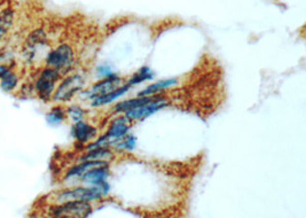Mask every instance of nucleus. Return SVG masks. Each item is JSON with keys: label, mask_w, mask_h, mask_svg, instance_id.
Listing matches in <instances>:
<instances>
[{"label": "nucleus", "mask_w": 306, "mask_h": 218, "mask_svg": "<svg viewBox=\"0 0 306 218\" xmlns=\"http://www.w3.org/2000/svg\"><path fill=\"white\" fill-rule=\"evenodd\" d=\"M109 190V186L106 181H102L101 184H98L97 188H76L71 190L62 191L57 194L56 201L66 202L73 201V200H78V201H93V200L100 199L103 194H106Z\"/></svg>", "instance_id": "obj_1"}, {"label": "nucleus", "mask_w": 306, "mask_h": 218, "mask_svg": "<svg viewBox=\"0 0 306 218\" xmlns=\"http://www.w3.org/2000/svg\"><path fill=\"white\" fill-rule=\"evenodd\" d=\"M74 60L75 54L73 47L68 44H61L48 53L46 56V65L57 70L60 75H65L71 69Z\"/></svg>", "instance_id": "obj_2"}, {"label": "nucleus", "mask_w": 306, "mask_h": 218, "mask_svg": "<svg viewBox=\"0 0 306 218\" xmlns=\"http://www.w3.org/2000/svg\"><path fill=\"white\" fill-rule=\"evenodd\" d=\"M60 76L61 75L58 74V71L51 68V67H46V68L40 71L37 79L34 83V88L39 99H42L45 102L51 100L54 88H55V84Z\"/></svg>", "instance_id": "obj_3"}, {"label": "nucleus", "mask_w": 306, "mask_h": 218, "mask_svg": "<svg viewBox=\"0 0 306 218\" xmlns=\"http://www.w3.org/2000/svg\"><path fill=\"white\" fill-rule=\"evenodd\" d=\"M92 207L87 201L60 202L49 209V215L53 217H87L91 215Z\"/></svg>", "instance_id": "obj_4"}, {"label": "nucleus", "mask_w": 306, "mask_h": 218, "mask_svg": "<svg viewBox=\"0 0 306 218\" xmlns=\"http://www.w3.org/2000/svg\"><path fill=\"white\" fill-rule=\"evenodd\" d=\"M47 45V36L43 29H37L25 38L22 46V55L26 62H33Z\"/></svg>", "instance_id": "obj_5"}, {"label": "nucleus", "mask_w": 306, "mask_h": 218, "mask_svg": "<svg viewBox=\"0 0 306 218\" xmlns=\"http://www.w3.org/2000/svg\"><path fill=\"white\" fill-rule=\"evenodd\" d=\"M85 85V79L80 75H73L65 78L58 85L55 93H53V100L68 101L76 93L79 92Z\"/></svg>", "instance_id": "obj_6"}, {"label": "nucleus", "mask_w": 306, "mask_h": 218, "mask_svg": "<svg viewBox=\"0 0 306 218\" xmlns=\"http://www.w3.org/2000/svg\"><path fill=\"white\" fill-rule=\"evenodd\" d=\"M166 105H168V102H166V100L163 97H161V98H159V99L149 102V104L139 106V107H137V108L129 110V112H127V118H129L130 121L143 119V118L149 116V115L156 113L157 110L164 108Z\"/></svg>", "instance_id": "obj_7"}, {"label": "nucleus", "mask_w": 306, "mask_h": 218, "mask_svg": "<svg viewBox=\"0 0 306 218\" xmlns=\"http://www.w3.org/2000/svg\"><path fill=\"white\" fill-rule=\"evenodd\" d=\"M121 82H123V79L117 77L116 75H111V76L103 79L102 82H99L98 84H96V85L87 92V97L92 98V99H96V98L105 96L107 93L118 88Z\"/></svg>", "instance_id": "obj_8"}, {"label": "nucleus", "mask_w": 306, "mask_h": 218, "mask_svg": "<svg viewBox=\"0 0 306 218\" xmlns=\"http://www.w3.org/2000/svg\"><path fill=\"white\" fill-rule=\"evenodd\" d=\"M73 135L77 141L87 142L96 137L97 129L83 121H79L75 123V126L73 127Z\"/></svg>", "instance_id": "obj_9"}, {"label": "nucleus", "mask_w": 306, "mask_h": 218, "mask_svg": "<svg viewBox=\"0 0 306 218\" xmlns=\"http://www.w3.org/2000/svg\"><path fill=\"white\" fill-rule=\"evenodd\" d=\"M14 19L15 14L12 8L7 7L0 12V43L4 39H6L8 33H10L13 28V24H14Z\"/></svg>", "instance_id": "obj_10"}, {"label": "nucleus", "mask_w": 306, "mask_h": 218, "mask_svg": "<svg viewBox=\"0 0 306 218\" xmlns=\"http://www.w3.org/2000/svg\"><path fill=\"white\" fill-rule=\"evenodd\" d=\"M108 176H109V172H108V166H103V167L93 168L91 170L84 172L83 175L80 176V178H82L83 181H86V183L98 185V184H101L102 181H106Z\"/></svg>", "instance_id": "obj_11"}, {"label": "nucleus", "mask_w": 306, "mask_h": 218, "mask_svg": "<svg viewBox=\"0 0 306 218\" xmlns=\"http://www.w3.org/2000/svg\"><path fill=\"white\" fill-rule=\"evenodd\" d=\"M159 98H161L160 96H155V97H139L137 98V99H132V100H129V101H124V102H120V104L117 105L115 107V112L116 113H127L129 112V110H131L133 108H137V107L139 106H143L146 104H149V102L154 101L156 99H159Z\"/></svg>", "instance_id": "obj_12"}, {"label": "nucleus", "mask_w": 306, "mask_h": 218, "mask_svg": "<svg viewBox=\"0 0 306 218\" xmlns=\"http://www.w3.org/2000/svg\"><path fill=\"white\" fill-rule=\"evenodd\" d=\"M103 166H108V163L105 161H99V160H91V161H84L82 164L79 166L73 167L67 173L66 178H71V177H80L84 172H86L88 170H91L93 168L97 167H103Z\"/></svg>", "instance_id": "obj_13"}, {"label": "nucleus", "mask_w": 306, "mask_h": 218, "mask_svg": "<svg viewBox=\"0 0 306 218\" xmlns=\"http://www.w3.org/2000/svg\"><path fill=\"white\" fill-rule=\"evenodd\" d=\"M19 75L15 73L14 69H11L0 77V87L5 92H13L19 85Z\"/></svg>", "instance_id": "obj_14"}, {"label": "nucleus", "mask_w": 306, "mask_h": 218, "mask_svg": "<svg viewBox=\"0 0 306 218\" xmlns=\"http://www.w3.org/2000/svg\"><path fill=\"white\" fill-rule=\"evenodd\" d=\"M129 88H130V85H129V84H127V85L116 88V90L111 91L109 93H107V95H105V96L96 98V99H93L92 106L98 107V106H102V105L109 104V102L116 100L117 98H119L120 96H123L124 93L129 90Z\"/></svg>", "instance_id": "obj_15"}, {"label": "nucleus", "mask_w": 306, "mask_h": 218, "mask_svg": "<svg viewBox=\"0 0 306 218\" xmlns=\"http://www.w3.org/2000/svg\"><path fill=\"white\" fill-rule=\"evenodd\" d=\"M66 118V112L61 107H54V108L46 115V121L51 126H56L60 124Z\"/></svg>", "instance_id": "obj_16"}, {"label": "nucleus", "mask_w": 306, "mask_h": 218, "mask_svg": "<svg viewBox=\"0 0 306 218\" xmlns=\"http://www.w3.org/2000/svg\"><path fill=\"white\" fill-rule=\"evenodd\" d=\"M111 155V152L109 148L107 147H97L89 150V153L84 155V157L80 159L82 161H91V160H100L102 158H108Z\"/></svg>", "instance_id": "obj_17"}, {"label": "nucleus", "mask_w": 306, "mask_h": 218, "mask_svg": "<svg viewBox=\"0 0 306 218\" xmlns=\"http://www.w3.org/2000/svg\"><path fill=\"white\" fill-rule=\"evenodd\" d=\"M177 83L175 79H166V81H161L156 84H152V85L148 86L147 88H145L142 92H140V97H145V96H150L152 93H155L157 91L162 90V88L169 87L171 85H174V84Z\"/></svg>", "instance_id": "obj_18"}, {"label": "nucleus", "mask_w": 306, "mask_h": 218, "mask_svg": "<svg viewBox=\"0 0 306 218\" xmlns=\"http://www.w3.org/2000/svg\"><path fill=\"white\" fill-rule=\"evenodd\" d=\"M15 61L10 53H0V77L8 70L14 69Z\"/></svg>", "instance_id": "obj_19"}, {"label": "nucleus", "mask_w": 306, "mask_h": 218, "mask_svg": "<svg viewBox=\"0 0 306 218\" xmlns=\"http://www.w3.org/2000/svg\"><path fill=\"white\" fill-rule=\"evenodd\" d=\"M152 77H154L152 71L148 68V67H143V68L139 70V73L134 75L131 81H130L128 84L130 86H132V85H136V84H139L141 82H145V81H147V79H151Z\"/></svg>", "instance_id": "obj_20"}, {"label": "nucleus", "mask_w": 306, "mask_h": 218, "mask_svg": "<svg viewBox=\"0 0 306 218\" xmlns=\"http://www.w3.org/2000/svg\"><path fill=\"white\" fill-rule=\"evenodd\" d=\"M67 114H68V116L70 117L71 121L74 123H77L79 121H82L85 116V112L80 108L79 106H71L67 110Z\"/></svg>", "instance_id": "obj_21"}, {"label": "nucleus", "mask_w": 306, "mask_h": 218, "mask_svg": "<svg viewBox=\"0 0 306 218\" xmlns=\"http://www.w3.org/2000/svg\"><path fill=\"white\" fill-rule=\"evenodd\" d=\"M134 146H136V138L130 136L128 137L127 139H124V142H121V144L119 145V147H123V148H128V149H133Z\"/></svg>", "instance_id": "obj_22"}, {"label": "nucleus", "mask_w": 306, "mask_h": 218, "mask_svg": "<svg viewBox=\"0 0 306 218\" xmlns=\"http://www.w3.org/2000/svg\"><path fill=\"white\" fill-rule=\"evenodd\" d=\"M98 70H99V73H100V75H102V76L109 77V76H111V75H114L110 71V68H108V67H100Z\"/></svg>", "instance_id": "obj_23"}]
</instances>
